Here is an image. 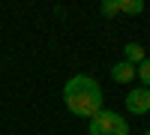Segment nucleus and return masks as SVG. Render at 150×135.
Returning <instances> with one entry per match:
<instances>
[{
    "mask_svg": "<svg viewBox=\"0 0 150 135\" xmlns=\"http://www.w3.org/2000/svg\"><path fill=\"white\" fill-rule=\"evenodd\" d=\"M135 78L141 81V87H147V90H150V57L144 60L141 66H135Z\"/></svg>",
    "mask_w": 150,
    "mask_h": 135,
    "instance_id": "7",
    "label": "nucleus"
},
{
    "mask_svg": "<svg viewBox=\"0 0 150 135\" xmlns=\"http://www.w3.org/2000/svg\"><path fill=\"white\" fill-rule=\"evenodd\" d=\"M63 102L72 114L78 117H96L102 111V87H99V81L78 72V75H72L63 87Z\"/></svg>",
    "mask_w": 150,
    "mask_h": 135,
    "instance_id": "1",
    "label": "nucleus"
},
{
    "mask_svg": "<svg viewBox=\"0 0 150 135\" xmlns=\"http://www.w3.org/2000/svg\"><path fill=\"white\" fill-rule=\"evenodd\" d=\"M126 111L129 114H147L150 111V90L147 87H135L126 93Z\"/></svg>",
    "mask_w": 150,
    "mask_h": 135,
    "instance_id": "3",
    "label": "nucleus"
},
{
    "mask_svg": "<svg viewBox=\"0 0 150 135\" xmlns=\"http://www.w3.org/2000/svg\"><path fill=\"white\" fill-rule=\"evenodd\" d=\"M111 78H114L117 84H129V81H135V66L126 63V60H120V63L111 66Z\"/></svg>",
    "mask_w": 150,
    "mask_h": 135,
    "instance_id": "5",
    "label": "nucleus"
},
{
    "mask_svg": "<svg viewBox=\"0 0 150 135\" xmlns=\"http://www.w3.org/2000/svg\"><path fill=\"white\" fill-rule=\"evenodd\" d=\"M117 3H120V12H126V15L144 12V0H117Z\"/></svg>",
    "mask_w": 150,
    "mask_h": 135,
    "instance_id": "6",
    "label": "nucleus"
},
{
    "mask_svg": "<svg viewBox=\"0 0 150 135\" xmlns=\"http://www.w3.org/2000/svg\"><path fill=\"white\" fill-rule=\"evenodd\" d=\"M144 135H150V129H147V132H144Z\"/></svg>",
    "mask_w": 150,
    "mask_h": 135,
    "instance_id": "9",
    "label": "nucleus"
},
{
    "mask_svg": "<svg viewBox=\"0 0 150 135\" xmlns=\"http://www.w3.org/2000/svg\"><path fill=\"white\" fill-rule=\"evenodd\" d=\"M90 135H129V123L117 111L102 108L96 117H90Z\"/></svg>",
    "mask_w": 150,
    "mask_h": 135,
    "instance_id": "2",
    "label": "nucleus"
},
{
    "mask_svg": "<svg viewBox=\"0 0 150 135\" xmlns=\"http://www.w3.org/2000/svg\"><path fill=\"white\" fill-rule=\"evenodd\" d=\"M99 12H102L105 18H114L117 12H120V3H117V0H105V3L99 6Z\"/></svg>",
    "mask_w": 150,
    "mask_h": 135,
    "instance_id": "8",
    "label": "nucleus"
},
{
    "mask_svg": "<svg viewBox=\"0 0 150 135\" xmlns=\"http://www.w3.org/2000/svg\"><path fill=\"white\" fill-rule=\"evenodd\" d=\"M123 60H126V63H132V66H141L144 60H147L144 45H141V42H126V45H123Z\"/></svg>",
    "mask_w": 150,
    "mask_h": 135,
    "instance_id": "4",
    "label": "nucleus"
}]
</instances>
